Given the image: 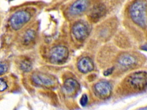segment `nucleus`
<instances>
[{"instance_id":"obj_1","label":"nucleus","mask_w":147,"mask_h":110,"mask_svg":"<svg viewBox=\"0 0 147 110\" xmlns=\"http://www.w3.org/2000/svg\"><path fill=\"white\" fill-rule=\"evenodd\" d=\"M128 13L131 21L142 30L147 27V1H135L130 5Z\"/></svg>"},{"instance_id":"obj_2","label":"nucleus","mask_w":147,"mask_h":110,"mask_svg":"<svg viewBox=\"0 0 147 110\" xmlns=\"http://www.w3.org/2000/svg\"><path fill=\"white\" fill-rule=\"evenodd\" d=\"M124 88L130 92H139L147 87V72L137 71L131 72L122 81Z\"/></svg>"},{"instance_id":"obj_3","label":"nucleus","mask_w":147,"mask_h":110,"mask_svg":"<svg viewBox=\"0 0 147 110\" xmlns=\"http://www.w3.org/2000/svg\"><path fill=\"white\" fill-rule=\"evenodd\" d=\"M143 60L142 55L138 52L123 51L118 54L115 62L118 68L126 70L140 66Z\"/></svg>"},{"instance_id":"obj_4","label":"nucleus","mask_w":147,"mask_h":110,"mask_svg":"<svg viewBox=\"0 0 147 110\" xmlns=\"http://www.w3.org/2000/svg\"><path fill=\"white\" fill-rule=\"evenodd\" d=\"M117 21L115 19L106 20L102 24L99 25L96 33L98 38L102 41L106 42L114 34L117 29Z\"/></svg>"},{"instance_id":"obj_5","label":"nucleus","mask_w":147,"mask_h":110,"mask_svg":"<svg viewBox=\"0 0 147 110\" xmlns=\"http://www.w3.org/2000/svg\"><path fill=\"white\" fill-rule=\"evenodd\" d=\"M69 55V51L67 47L64 46H57L52 48L49 51V61L54 65H61L65 62Z\"/></svg>"},{"instance_id":"obj_6","label":"nucleus","mask_w":147,"mask_h":110,"mask_svg":"<svg viewBox=\"0 0 147 110\" xmlns=\"http://www.w3.org/2000/svg\"><path fill=\"white\" fill-rule=\"evenodd\" d=\"M31 18L32 14L28 11L19 10L13 14L10 18L9 24L13 30L17 31L27 24L30 21Z\"/></svg>"},{"instance_id":"obj_7","label":"nucleus","mask_w":147,"mask_h":110,"mask_svg":"<svg viewBox=\"0 0 147 110\" xmlns=\"http://www.w3.org/2000/svg\"><path fill=\"white\" fill-rule=\"evenodd\" d=\"M91 31L89 25L85 21H79L74 24L72 32L75 38L79 42H83L89 36Z\"/></svg>"},{"instance_id":"obj_8","label":"nucleus","mask_w":147,"mask_h":110,"mask_svg":"<svg viewBox=\"0 0 147 110\" xmlns=\"http://www.w3.org/2000/svg\"><path fill=\"white\" fill-rule=\"evenodd\" d=\"M112 91L111 85L106 81H101L93 86V92L99 98L106 99L110 97Z\"/></svg>"},{"instance_id":"obj_9","label":"nucleus","mask_w":147,"mask_h":110,"mask_svg":"<svg viewBox=\"0 0 147 110\" xmlns=\"http://www.w3.org/2000/svg\"><path fill=\"white\" fill-rule=\"evenodd\" d=\"M33 82L38 86L52 87L56 84V78L53 76L41 72H34L32 76Z\"/></svg>"},{"instance_id":"obj_10","label":"nucleus","mask_w":147,"mask_h":110,"mask_svg":"<svg viewBox=\"0 0 147 110\" xmlns=\"http://www.w3.org/2000/svg\"><path fill=\"white\" fill-rule=\"evenodd\" d=\"M107 8L105 4L98 3L90 9L88 17L91 22L96 23L106 15Z\"/></svg>"},{"instance_id":"obj_11","label":"nucleus","mask_w":147,"mask_h":110,"mask_svg":"<svg viewBox=\"0 0 147 110\" xmlns=\"http://www.w3.org/2000/svg\"><path fill=\"white\" fill-rule=\"evenodd\" d=\"M89 6L90 2L88 1H77L71 5L69 11L72 15H80L85 12L88 9Z\"/></svg>"},{"instance_id":"obj_12","label":"nucleus","mask_w":147,"mask_h":110,"mask_svg":"<svg viewBox=\"0 0 147 110\" xmlns=\"http://www.w3.org/2000/svg\"><path fill=\"white\" fill-rule=\"evenodd\" d=\"M77 68L81 72L85 74L93 71L95 66L91 58L88 56H84L79 60L77 63Z\"/></svg>"},{"instance_id":"obj_13","label":"nucleus","mask_w":147,"mask_h":110,"mask_svg":"<svg viewBox=\"0 0 147 110\" xmlns=\"http://www.w3.org/2000/svg\"><path fill=\"white\" fill-rule=\"evenodd\" d=\"M80 85L75 79L70 78L66 79L63 85V88L66 93L69 94H73L79 91Z\"/></svg>"},{"instance_id":"obj_14","label":"nucleus","mask_w":147,"mask_h":110,"mask_svg":"<svg viewBox=\"0 0 147 110\" xmlns=\"http://www.w3.org/2000/svg\"><path fill=\"white\" fill-rule=\"evenodd\" d=\"M36 37V31L33 29H29L26 31L22 37V43L26 46H29L35 41Z\"/></svg>"},{"instance_id":"obj_15","label":"nucleus","mask_w":147,"mask_h":110,"mask_svg":"<svg viewBox=\"0 0 147 110\" xmlns=\"http://www.w3.org/2000/svg\"><path fill=\"white\" fill-rule=\"evenodd\" d=\"M19 68L24 72H30L33 69V64L32 62L29 59L24 58L20 61Z\"/></svg>"},{"instance_id":"obj_16","label":"nucleus","mask_w":147,"mask_h":110,"mask_svg":"<svg viewBox=\"0 0 147 110\" xmlns=\"http://www.w3.org/2000/svg\"><path fill=\"white\" fill-rule=\"evenodd\" d=\"M88 101V98L86 94H83L80 99V103L82 107H85L87 105Z\"/></svg>"},{"instance_id":"obj_17","label":"nucleus","mask_w":147,"mask_h":110,"mask_svg":"<svg viewBox=\"0 0 147 110\" xmlns=\"http://www.w3.org/2000/svg\"><path fill=\"white\" fill-rule=\"evenodd\" d=\"M8 69V66L7 64L4 62L1 63L0 66V75H3L5 74Z\"/></svg>"},{"instance_id":"obj_18","label":"nucleus","mask_w":147,"mask_h":110,"mask_svg":"<svg viewBox=\"0 0 147 110\" xmlns=\"http://www.w3.org/2000/svg\"><path fill=\"white\" fill-rule=\"evenodd\" d=\"M115 69V66H113V67H111L110 68H107L106 70H105L103 72L104 76H109L110 75L112 74V73L114 71Z\"/></svg>"},{"instance_id":"obj_19","label":"nucleus","mask_w":147,"mask_h":110,"mask_svg":"<svg viewBox=\"0 0 147 110\" xmlns=\"http://www.w3.org/2000/svg\"><path fill=\"white\" fill-rule=\"evenodd\" d=\"M0 91L1 92H3L6 90L8 88V85L7 83L3 79H1L0 80Z\"/></svg>"},{"instance_id":"obj_20","label":"nucleus","mask_w":147,"mask_h":110,"mask_svg":"<svg viewBox=\"0 0 147 110\" xmlns=\"http://www.w3.org/2000/svg\"><path fill=\"white\" fill-rule=\"evenodd\" d=\"M140 49L142 51H147V43L142 44L140 46Z\"/></svg>"}]
</instances>
